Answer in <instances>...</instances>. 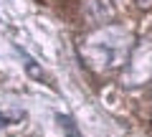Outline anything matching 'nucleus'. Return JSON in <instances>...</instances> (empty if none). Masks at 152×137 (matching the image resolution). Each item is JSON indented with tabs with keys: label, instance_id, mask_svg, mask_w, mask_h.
Wrapping results in <instances>:
<instances>
[{
	"label": "nucleus",
	"instance_id": "obj_4",
	"mask_svg": "<svg viewBox=\"0 0 152 137\" xmlns=\"http://www.w3.org/2000/svg\"><path fill=\"white\" fill-rule=\"evenodd\" d=\"M137 3H140L142 8H150V5H152V0H137Z\"/></svg>",
	"mask_w": 152,
	"mask_h": 137
},
{
	"label": "nucleus",
	"instance_id": "obj_3",
	"mask_svg": "<svg viewBox=\"0 0 152 137\" xmlns=\"http://www.w3.org/2000/svg\"><path fill=\"white\" fill-rule=\"evenodd\" d=\"M84 10H86L89 21H94V23H107L114 15V8L109 5V0H86Z\"/></svg>",
	"mask_w": 152,
	"mask_h": 137
},
{
	"label": "nucleus",
	"instance_id": "obj_2",
	"mask_svg": "<svg viewBox=\"0 0 152 137\" xmlns=\"http://www.w3.org/2000/svg\"><path fill=\"white\" fill-rule=\"evenodd\" d=\"M150 61H152V43L145 41V46L134 51V59L127 66V81L129 84H142L147 79V71H150Z\"/></svg>",
	"mask_w": 152,
	"mask_h": 137
},
{
	"label": "nucleus",
	"instance_id": "obj_1",
	"mask_svg": "<svg viewBox=\"0 0 152 137\" xmlns=\"http://www.w3.org/2000/svg\"><path fill=\"white\" fill-rule=\"evenodd\" d=\"M132 51V33L122 26H102L94 33H89L81 43V53L91 69L109 71L127 61V53Z\"/></svg>",
	"mask_w": 152,
	"mask_h": 137
}]
</instances>
